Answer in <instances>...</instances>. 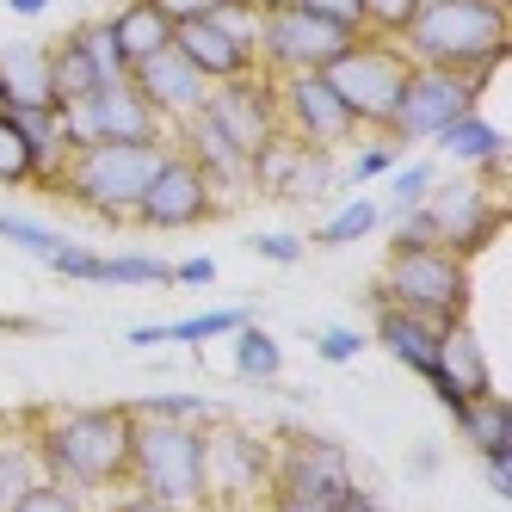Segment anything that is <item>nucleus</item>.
<instances>
[{
	"instance_id": "obj_36",
	"label": "nucleus",
	"mask_w": 512,
	"mask_h": 512,
	"mask_svg": "<svg viewBox=\"0 0 512 512\" xmlns=\"http://www.w3.org/2000/svg\"><path fill=\"white\" fill-rule=\"evenodd\" d=\"M395 167H401V142H389V136H377V130H364L358 161H352V179H383V173H395Z\"/></svg>"
},
{
	"instance_id": "obj_20",
	"label": "nucleus",
	"mask_w": 512,
	"mask_h": 512,
	"mask_svg": "<svg viewBox=\"0 0 512 512\" xmlns=\"http://www.w3.org/2000/svg\"><path fill=\"white\" fill-rule=\"evenodd\" d=\"M167 142H173V149H179V155H186V161H192V167H198V173L210 179L216 192H241V186H247V155H241L235 142H229L223 130H216V124H210L204 112L179 118Z\"/></svg>"
},
{
	"instance_id": "obj_53",
	"label": "nucleus",
	"mask_w": 512,
	"mask_h": 512,
	"mask_svg": "<svg viewBox=\"0 0 512 512\" xmlns=\"http://www.w3.org/2000/svg\"><path fill=\"white\" fill-rule=\"evenodd\" d=\"M0 112H7V99H0Z\"/></svg>"
},
{
	"instance_id": "obj_30",
	"label": "nucleus",
	"mask_w": 512,
	"mask_h": 512,
	"mask_svg": "<svg viewBox=\"0 0 512 512\" xmlns=\"http://www.w3.org/2000/svg\"><path fill=\"white\" fill-rule=\"evenodd\" d=\"M0 186H38V149L13 112H0Z\"/></svg>"
},
{
	"instance_id": "obj_45",
	"label": "nucleus",
	"mask_w": 512,
	"mask_h": 512,
	"mask_svg": "<svg viewBox=\"0 0 512 512\" xmlns=\"http://www.w3.org/2000/svg\"><path fill=\"white\" fill-rule=\"evenodd\" d=\"M210 278H216V260H204V253H198V260H179V266H173V284H192V290H198V284H210Z\"/></svg>"
},
{
	"instance_id": "obj_41",
	"label": "nucleus",
	"mask_w": 512,
	"mask_h": 512,
	"mask_svg": "<svg viewBox=\"0 0 512 512\" xmlns=\"http://www.w3.org/2000/svg\"><path fill=\"white\" fill-rule=\"evenodd\" d=\"M50 266H56L62 278H75V284H99V253H87V247H75V241H62V247L50 253Z\"/></svg>"
},
{
	"instance_id": "obj_10",
	"label": "nucleus",
	"mask_w": 512,
	"mask_h": 512,
	"mask_svg": "<svg viewBox=\"0 0 512 512\" xmlns=\"http://www.w3.org/2000/svg\"><path fill=\"white\" fill-rule=\"evenodd\" d=\"M253 19H260V13H253L247 0H235V7L210 13V19L173 25V50L186 56L210 87L241 81V75H260V62H253Z\"/></svg>"
},
{
	"instance_id": "obj_18",
	"label": "nucleus",
	"mask_w": 512,
	"mask_h": 512,
	"mask_svg": "<svg viewBox=\"0 0 512 512\" xmlns=\"http://www.w3.org/2000/svg\"><path fill=\"white\" fill-rule=\"evenodd\" d=\"M204 118L223 130L241 155H253V149H260V142L278 130V99H272V81H266V75H241V81L210 87Z\"/></svg>"
},
{
	"instance_id": "obj_3",
	"label": "nucleus",
	"mask_w": 512,
	"mask_h": 512,
	"mask_svg": "<svg viewBox=\"0 0 512 512\" xmlns=\"http://www.w3.org/2000/svg\"><path fill=\"white\" fill-rule=\"evenodd\" d=\"M167 149H173L167 136H155V142H93V149H75L62 161L50 192L75 198L81 210L105 216V223H130L136 204H142V186L155 179Z\"/></svg>"
},
{
	"instance_id": "obj_9",
	"label": "nucleus",
	"mask_w": 512,
	"mask_h": 512,
	"mask_svg": "<svg viewBox=\"0 0 512 512\" xmlns=\"http://www.w3.org/2000/svg\"><path fill=\"white\" fill-rule=\"evenodd\" d=\"M346 44H352V31L315 19L309 7H272V13L253 19V62H260L266 81H278V75H321Z\"/></svg>"
},
{
	"instance_id": "obj_52",
	"label": "nucleus",
	"mask_w": 512,
	"mask_h": 512,
	"mask_svg": "<svg viewBox=\"0 0 512 512\" xmlns=\"http://www.w3.org/2000/svg\"><path fill=\"white\" fill-rule=\"evenodd\" d=\"M253 13H272V7H297V0H247Z\"/></svg>"
},
{
	"instance_id": "obj_46",
	"label": "nucleus",
	"mask_w": 512,
	"mask_h": 512,
	"mask_svg": "<svg viewBox=\"0 0 512 512\" xmlns=\"http://www.w3.org/2000/svg\"><path fill=\"white\" fill-rule=\"evenodd\" d=\"M334 512H389V506H383V500H377V494H364V488H358V482H352V488H346V494H340V500H334Z\"/></svg>"
},
{
	"instance_id": "obj_2",
	"label": "nucleus",
	"mask_w": 512,
	"mask_h": 512,
	"mask_svg": "<svg viewBox=\"0 0 512 512\" xmlns=\"http://www.w3.org/2000/svg\"><path fill=\"white\" fill-rule=\"evenodd\" d=\"M130 408H75L38 426V457L68 494H112L130 482Z\"/></svg>"
},
{
	"instance_id": "obj_8",
	"label": "nucleus",
	"mask_w": 512,
	"mask_h": 512,
	"mask_svg": "<svg viewBox=\"0 0 512 512\" xmlns=\"http://www.w3.org/2000/svg\"><path fill=\"white\" fill-rule=\"evenodd\" d=\"M482 87H488L482 75H457V68L408 62V81H401V93H395V112H389L383 136L401 142V149H408V142H432L451 118H463V112L482 105Z\"/></svg>"
},
{
	"instance_id": "obj_26",
	"label": "nucleus",
	"mask_w": 512,
	"mask_h": 512,
	"mask_svg": "<svg viewBox=\"0 0 512 512\" xmlns=\"http://www.w3.org/2000/svg\"><path fill=\"white\" fill-rule=\"evenodd\" d=\"M44 482V457H38V438L19 432V426H0V512H7L19 494H31Z\"/></svg>"
},
{
	"instance_id": "obj_39",
	"label": "nucleus",
	"mask_w": 512,
	"mask_h": 512,
	"mask_svg": "<svg viewBox=\"0 0 512 512\" xmlns=\"http://www.w3.org/2000/svg\"><path fill=\"white\" fill-rule=\"evenodd\" d=\"M7 512H81V500L68 494L62 482H50V475H44V482L31 488V494H19V500H13Z\"/></svg>"
},
{
	"instance_id": "obj_43",
	"label": "nucleus",
	"mask_w": 512,
	"mask_h": 512,
	"mask_svg": "<svg viewBox=\"0 0 512 512\" xmlns=\"http://www.w3.org/2000/svg\"><path fill=\"white\" fill-rule=\"evenodd\" d=\"M315 352H321L327 364H352V358L364 352V334H358V327H327V334L315 340Z\"/></svg>"
},
{
	"instance_id": "obj_22",
	"label": "nucleus",
	"mask_w": 512,
	"mask_h": 512,
	"mask_svg": "<svg viewBox=\"0 0 512 512\" xmlns=\"http://www.w3.org/2000/svg\"><path fill=\"white\" fill-rule=\"evenodd\" d=\"M377 309V346L395 358V364H408V371H432V358H438V327L426 315H408V309H395V303H371Z\"/></svg>"
},
{
	"instance_id": "obj_1",
	"label": "nucleus",
	"mask_w": 512,
	"mask_h": 512,
	"mask_svg": "<svg viewBox=\"0 0 512 512\" xmlns=\"http://www.w3.org/2000/svg\"><path fill=\"white\" fill-rule=\"evenodd\" d=\"M395 44L408 62L457 68V75L488 81L512 50V13H506V0H420Z\"/></svg>"
},
{
	"instance_id": "obj_4",
	"label": "nucleus",
	"mask_w": 512,
	"mask_h": 512,
	"mask_svg": "<svg viewBox=\"0 0 512 512\" xmlns=\"http://www.w3.org/2000/svg\"><path fill=\"white\" fill-rule=\"evenodd\" d=\"M377 297L408 315H426L432 327L463 321L469 315V260H457L445 241L389 247V260L377 272Z\"/></svg>"
},
{
	"instance_id": "obj_16",
	"label": "nucleus",
	"mask_w": 512,
	"mask_h": 512,
	"mask_svg": "<svg viewBox=\"0 0 512 512\" xmlns=\"http://www.w3.org/2000/svg\"><path fill=\"white\" fill-rule=\"evenodd\" d=\"M426 383H432V395H438V401H445V414H457L463 401H482V395H494V364H488V346H482V334L469 327V315L438 327V358H432Z\"/></svg>"
},
{
	"instance_id": "obj_7",
	"label": "nucleus",
	"mask_w": 512,
	"mask_h": 512,
	"mask_svg": "<svg viewBox=\"0 0 512 512\" xmlns=\"http://www.w3.org/2000/svg\"><path fill=\"white\" fill-rule=\"evenodd\" d=\"M56 124L68 149H93V142H155L167 136V124L155 118V105L136 93L130 75L105 81L81 99H56Z\"/></svg>"
},
{
	"instance_id": "obj_12",
	"label": "nucleus",
	"mask_w": 512,
	"mask_h": 512,
	"mask_svg": "<svg viewBox=\"0 0 512 512\" xmlns=\"http://www.w3.org/2000/svg\"><path fill=\"white\" fill-rule=\"evenodd\" d=\"M272 99H278V130H290L309 149H346L358 142V118L346 112V99L327 87V75H278L272 81Z\"/></svg>"
},
{
	"instance_id": "obj_17",
	"label": "nucleus",
	"mask_w": 512,
	"mask_h": 512,
	"mask_svg": "<svg viewBox=\"0 0 512 512\" xmlns=\"http://www.w3.org/2000/svg\"><path fill=\"white\" fill-rule=\"evenodd\" d=\"M44 56H50V87H56V99H81V93H93V87H105V81L124 75L112 38H105V19H87L75 31H62L56 44H44Z\"/></svg>"
},
{
	"instance_id": "obj_28",
	"label": "nucleus",
	"mask_w": 512,
	"mask_h": 512,
	"mask_svg": "<svg viewBox=\"0 0 512 512\" xmlns=\"http://www.w3.org/2000/svg\"><path fill=\"white\" fill-rule=\"evenodd\" d=\"M235 377L241 383H278V371H284V346L266 334L260 321H247V327H235Z\"/></svg>"
},
{
	"instance_id": "obj_37",
	"label": "nucleus",
	"mask_w": 512,
	"mask_h": 512,
	"mask_svg": "<svg viewBox=\"0 0 512 512\" xmlns=\"http://www.w3.org/2000/svg\"><path fill=\"white\" fill-rule=\"evenodd\" d=\"M414 7L420 0H364V31H371V38H401V31H408V19H414Z\"/></svg>"
},
{
	"instance_id": "obj_5",
	"label": "nucleus",
	"mask_w": 512,
	"mask_h": 512,
	"mask_svg": "<svg viewBox=\"0 0 512 512\" xmlns=\"http://www.w3.org/2000/svg\"><path fill=\"white\" fill-rule=\"evenodd\" d=\"M130 482H136V494H155L179 512L204 506V426L136 420L130 426Z\"/></svg>"
},
{
	"instance_id": "obj_11",
	"label": "nucleus",
	"mask_w": 512,
	"mask_h": 512,
	"mask_svg": "<svg viewBox=\"0 0 512 512\" xmlns=\"http://www.w3.org/2000/svg\"><path fill=\"white\" fill-rule=\"evenodd\" d=\"M216 210H223V192H216L210 179H204L186 155H179V149H167V161L155 167V179L142 186V204H136L130 223L155 229V235H179V229L210 223Z\"/></svg>"
},
{
	"instance_id": "obj_24",
	"label": "nucleus",
	"mask_w": 512,
	"mask_h": 512,
	"mask_svg": "<svg viewBox=\"0 0 512 512\" xmlns=\"http://www.w3.org/2000/svg\"><path fill=\"white\" fill-rule=\"evenodd\" d=\"M432 149L445 155V161H457V167H488V173H500L506 167V130L488 124L482 112H463V118H451L445 130L432 136Z\"/></svg>"
},
{
	"instance_id": "obj_14",
	"label": "nucleus",
	"mask_w": 512,
	"mask_h": 512,
	"mask_svg": "<svg viewBox=\"0 0 512 512\" xmlns=\"http://www.w3.org/2000/svg\"><path fill=\"white\" fill-rule=\"evenodd\" d=\"M266 488H284V494H303V500L334 506L352 488V463H346V451L334 445V438L290 432L284 445L272 451V482Z\"/></svg>"
},
{
	"instance_id": "obj_48",
	"label": "nucleus",
	"mask_w": 512,
	"mask_h": 512,
	"mask_svg": "<svg viewBox=\"0 0 512 512\" xmlns=\"http://www.w3.org/2000/svg\"><path fill=\"white\" fill-rule=\"evenodd\" d=\"M272 512H334V506H321V500H303V494H284V488H272Z\"/></svg>"
},
{
	"instance_id": "obj_13",
	"label": "nucleus",
	"mask_w": 512,
	"mask_h": 512,
	"mask_svg": "<svg viewBox=\"0 0 512 512\" xmlns=\"http://www.w3.org/2000/svg\"><path fill=\"white\" fill-rule=\"evenodd\" d=\"M426 216L438 223V241H445L457 260H469V253H482L500 235L506 204L488 192V179H432Z\"/></svg>"
},
{
	"instance_id": "obj_29",
	"label": "nucleus",
	"mask_w": 512,
	"mask_h": 512,
	"mask_svg": "<svg viewBox=\"0 0 512 512\" xmlns=\"http://www.w3.org/2000/svg\"><path fill=\"white\" fill-rule=\"evenodd\" d=\"M383 229V210H377V198H346L327 223L315 229V241L321 247H352V241H364V235H377Z\"/></svg>"
},
{
	"instance_id": "obj_38",
	"label": "nucleus",
	"mask_w": 512,
	"mask_h": 512,
	"mask_svg": "<svg viewBox=\"0 0 512 512\" xmlns=\"http://www.w3.org/2000/svg\"><path fill=\"white\" fill-rule=\"evenodd\" d=\"M0 235H7L13 247L44 253V260H50L56 247H62V235H56V229H44V223H25V216H13V210H0Z\"/></svg>"
},
{
	"instance_id": "obj_15",
	"label": "nucleus",
	"mask_w": 512,
	"mask_h": 512,
	"mask_svg": "<svg viewBox=\"0 0 512 512\" xmlns=\"http://www.w3.org/2000/svg\"><path fill=\"white\" fill-rule=\"evenodd\" d=\"M272 482V445H260L247 426H204V500L260 494Z\"/></svg>"
},
{
	"instance_id": "obj_25",
	"label": "nucleus",
	"mask_w": 512,
	"mask_h": 512,
	"mask_svg": "<svg viewBox=\"0 0 512 512\" xmlns=\"http://www.w3.org/2000/svg\"><path fill=\"white\" fill-rule=\"evenodd\" d=\"M303 149H309V142H297L290 130H272L260 149L247 155V186H253V192H266V198H284V192H290V179H297Z\"/></svg>"
},
{
	"instance_id": "obj_47",
	"label": "nucleus",
	"mask_w": 512,
	"mask_h": 512,
	"mask_svg": "<svg viewBox=\"0 0 512 512\" xmlns=\"http://www.w3.org/2000/svg\"><path fill=\"white\" fill-rule=\"evenodd\" d=\"M482 463H488V488L506 500L512 494V457H482Z\"/></svg>"
},
{
	"instance_id": "obj_44",
	"label": "nucleus",
	"mask_w": 512,
	"mask_h": 512,
	"mask_svg": "<svg viewBox=\"0 0 512 512\" xmlns=\"http://www.w3.org/2000/svg\"><path fill=\"white\" fill-rule=\"evenodd\" d=\"M155 13H167L173 25H186V19H210V13H223V7H235V0H149Z\"/></svg>"
},
{
	"instance_id": "obj_23",
	"label": "nucleus",
	"mask_w": 512,
	"mask_h": 512,
	"mask_svg": "<svg viewBox=\"0 0 512 512\" xmlns=\"http://www.w3.org/2000/svg\"><path fill=\"white\" fill-rule=\"evenodd\" d=\"M105 38H112V50H118V62H124V75H130L142 56H161V50L173 44V19L155 13L149 0H130V7H118L112 19H105Z\"/></svg>"
},
{
	"instance_id": "obj_42",
	"label": "nucleus",
	"mask_w": 512,
	"mask_h": 512,
	"mask_svg": "<svg viewBox=\"0 0 512 512\" xmlns=\"http://www.w3.org/2000/svg\"><path fill=\"white\" fill-rule=\"evenodd\" d=\"M297 7H309L315 19H327V25H340V31H364V0H297Z\"/></svg>"
},
{
	"instance_id": "obj_6",
	"label": "nucleus",
	"mask_w": 512,
	"mask_h": 512,
	"mask_svg": "<svg viewBox=\"0 0 512 512\" xmlns=\"http://www.w3.org/2000/svg\"><path fill=\"white\" fill-rule=\"evenodd\" d=\"M321 75H327V87L346 99V112L358 118V130H377L383 136V124L395 112V93H401V81H408V56H401V44L358 31V38L327 62Z\"/></svg>"
},
{
	"instance_id": "obj_49",
	"label": "nucleus",
	"mask_w": 512,
	"mask_h": 512,
	"mask_svg": "<svg viewBox=\"0 0 512 512\" xmlns=\"http://www.w3.org/2000/svg\"><path fill=\"white\" fill-rule=\"evenodd\" d=\"M118 512H179V506H167L155 494H130V500H118Z\"/></svg>"
},
{
	"instance_id": "obj_31",
	"label": "nucleus",
	"mask_w": 512,
	"mask_h": 512,
	"mask_svg": "<svg viewBox=\"0 0 512 512\" xmlns=\"http://www.w3.org/2000/svg\"><path fill=\"white\" fill-rule=\"evenodd\" d=\"M247 321H253V303H229V309H204V315L173 321V327H167V340H179V346H204V340L235 334V327H247Z\"/></svg>"
},
{
	"instance_id": "obj_40",
	"label": "nucleus",
	"mask_w": 512,
	"mask_h": 512,
	"mask_svg": "<svg viewBox=\"0 0 512 512\" xmlns=\"http://www.w3.org/2000/svg\"><path fill=\"white\" fill-rule=\"evenodd\" d=\"M303 235L297 229H272V235H253V253H260V260H272V266H297L303 260Z\"/></svg>"
},
{
	"instance_id": "obj_35",
	"label": "nucleus",
	"mask_w": 512,
	"mask_h": 512,
	"mask_svg": "<svg viewBox=\"0 0 512 512\" xmlns=\"http://www.w3.org/2000/svg\"><path fill=\"white\" fill-rule=\"evenodd\" d=\"M334 155H327V149H303V161H297V179H290V204H297V198H315V192H327V186H334Z\"/></svg>"
},
{
	"instance_id": "obj_33",
	"label": "nucleus",
	"mask_w": 512,
	"mask_h": 512,
	"mask_svg": "<svg viewBox=\"0 0 512 512\" xmlns=\"http://www.w3.org/2000/svg\"><path fill=\"white\" fill-rule=\"evenodd\" d=\"M99 284H173V266L161 253H112L99 260Z\"/></svg>"
},
{
	"instance_id": "obj_50",
	"label": "nucleus",
	"mask_w": 512,
	"mask_h": 512,
	"mask_svg": "<svg viewBox=\"0 0 512 512\" xmlns=\"http://www.w3.org/2000/svg\"><path fill=\"white\" fill-rule=\"evenodd\" d=\"M124 340H130L136 352H142V346H167V327H130Z\"/></svg>"
},
{
	"instance_id": "obj_21",
	"label": "nucleus",
	"mask_w": 512,
	"mask_h": 512,
	"mask_svg": "<svg viewBox=\"0 0 512 512\" xmlns=\"http://www.w3.org/2000/svg\"><path fill=\"white\" fill-rule=\"evenodd\" d=\"M0 99H7V112H31V105H56V87H50V56H44V44H0Z\"/></svg>"
},
{
	"instance_id": "obj_51",
	"label": "nucleus",
	"mask_w": 512,
	"mask_h": 512,
	"mask_svg": "<svg viewBox=\"0 0 512 512\" xmlns=\"http://www.w3.org/2000/svg\"><path fill=\"white\" fill-rule=\"evenodd\" d=\"M7 7H13L19 19H38V13H50V7H56V0H7Z\"/></svg>"
},
{
	"instance_id": "obj_34",
	"label": "nucleus",
	"mask_w": 512,
	"mask_h": 512,
	"mask_svg": "<svg viewBox=\"0 0 512 512\" xmlns=\"http://www.w3.org/2000/svg\"><path fill=\"white\" fill-rule=\"evenodd\" d=\"M136 420H186V426H210V401L204 395H142L130 401Z\"/></svg>"
},
{
	"instance_id": "obj_27",
	"label": "nucleus",
	"mask_w": 512,
	"mask_h": 512,
	"mask_svg": "<svg viewBox=\"0 0 512 512\" xmlns=\"http://www.w3.org/2000/svg\"><path fill=\"white\" fill-rule=\"evenodd\" d=\"M457 432L469 438L482 457H512V408L500 395H482V401H463V408L451 414Z\"/></svg>"
},
{
	"instance_id": "obj_19",
	"label": "nucleus",
	"mask_w": 512,
	"mask_h": 512,
	"mask_svg": "<svg viewBox=\"0 0 512 512\" xmlns=\"http://www.w3.org/2000/svg\"><path fill=\"white\" fill-rule=\"evenodd\" d=\"M130 81H136L142 99L155 105V118H161V124H179V118L204 112V99H210V81H204L173 44H167L161 56H142V62L130 68Z\"/></svg>"
},
{
	"instance_id": "obj_32",
	"label": "nucleus",
	"mask_w": 512,
	"mask_h": 512,
	"mask_svg": "<svg viewBox=\"0 0 512 512\" xmlns=\"http://www.w3.org/2000/svg\"><path fill=\"white\" fill-rule=\"evenodd\" d=\"M383 179H389V198H383L377 210H383V216H401V210L426 204L432 179H438V161H414V167H395V173H383Z\"/></svg>"
}]
</instances>
